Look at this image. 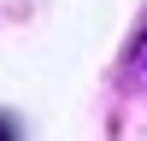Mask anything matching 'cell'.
I'll return each mask as SVG.
<instances>
[{
    "label": "cell",
    "mask_w": 147,
    "mask_h": 141,
    "mask_svg": "<svg viewBox=\"0 0 147 141\" xmlns=\"http://www.w3.org/2000/svg\"><path fill=\"white\" fill-rule=\"evenodd\" d=\"M129 70H136V77L147 82V35H141V41H136V53H129Z\"/></svg>",
    "instance_id": "1"
},
{
    "label": "cell",
    "mask_w": 147,
    "mask_h": 141,
    "mask_svg": "<svg viewBox=\"0 0 147 141\" xmlns=\"http://www.w3.org/2000/svg\"><path fill=\"white\" fill-rule=\"evenodd\" d=\"M0 141H12V117H0Z\"/></svg>",
    "instance_id": "2"
}]
</instances>
